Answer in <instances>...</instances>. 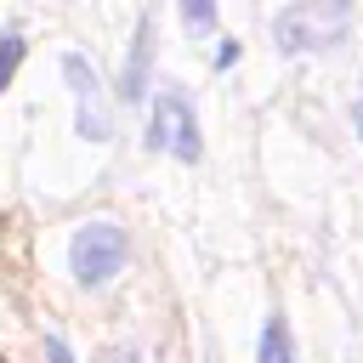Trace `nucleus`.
Returning <instances> with one entry per match:
<instances>
[{
	"label": "nucleus",
	"mask_w": 363,
	"mask_h": 363,
	"mask_svg": "<svg viewBox=\"0 0 363 363\" xmlns=\"http://www.w3.org/2000/svg\"><path fill=\"white\" fill-rule=\"evenodd\" d=\"M62 267L79 289H108L130 267V233L113 216H85V221H74V233L62 244Z\"/></svg>",
	"instance_id": "nucleus-1"
},
{
	"label": "nucleus",
	"mask_w": 363,
	"mask_h": 363,
	"mask_svg": "<svg viewBox=\"0 0 363 363\" xmlns=\"http://www.w3.org/2000/svg\"><path fill=\"white\" fill-rule=\"evenodd\" d=\"M147 147L170 153L182 164L204 159V125H199V108H193L187 85H176V79L153 85V96H147Z\"/></svg>",
	"instance_id": "nucleus-2"
},
{
	"label": "nucleus",
	"mask_w": 363,
	"mask_h": 363,
	"mask_svg": "<svg viewBox=\"0 0 363 363\" xmlns=\"http://www.w3.org/2000/svg\"><path fill=\"white\" fill-rule=\"evenodd\" d=\"M57 68H62V85L74 96V130H79V142H91V147L113 142V96L102 85V74L91 68V57L85 51H62Z\"/></svg>",
	"instance_id": "nucleus-3"
},
{
	"label": "nucleus",
	"mask_w": 363,
	"mask_h": 363,
	"mask_svg": "<svg viewBox=\"0 0 363 363\" xmlns=\"http://www.w3.org/2000/svg\"><path fill=\"white\" fill-rule=\"evenodd\" d=\"M346 34L340 23V6L335 0H295L272 17V45L284 57H306V51H329L335 40Z\"/></svg>",
	"instance_id": "nucleus-4"
},
{
	"label": "nucleus",
	"mask_w": 363,
	"mask_h": 363,
	"mask_svg": "<svg viewBox=\"0 0 363 363\" xmlns=\"http://www.w3.org/2000/svg\"><path fill=\"white\" fill-rule=\"evenodd\" d=\"M153 57H159V28H153V11H142L136 28H130L119 79H113V102H119V108H142V102L153 96Z\"/></svg>",
	"instance_id": "nucleus-5"
},
{
	"label": "nucleus",
	"mask_w": 363,
	"mask_h": 363,
	"mask_svg": "<svg viewBox=\"0 0 363 363\" xmlns=\"http://www.w3.org/2000/svg\"><path fill=\"white\" fill-rule=\"evenodd\" d=\"M255 363H295V340H289V323H284V312H267V323H261V340H255Z\"/></svg>",
	"instance_id": "nucleus-6"
},
{
	"label": "nucleus",
	"mask_w": 363,
	"mask_h": 363,
	"mask_svg": "<svg viewBox=\"0 0 363 363\" xmlns=\"http://www.w3.org/2000/svg\"><path fill=\"white\" fill-rule=\"evenodd\" d=\"M23 57H28V34H23L17 23H6V28H0V96L11 91V79H17Z\"/></svg>",
	"instance_id": "nucleus-7"
},
{
	"label": "nucleus",
	"mask_w": 363,
	"mask_h": 363,
	"mask_svg": "<svg viewBox=\"0 0 363 363\" xmlns=\"http://www.w3.org/2000/svg\"><path fill=\"white\" fill-rule=\"evenodd\" d=\"M216 6L221 0H176V17H182L187 34H210L216 28Z\"/></svg>",
	"instance_id": "nucleus-8"
},
{
	"label": "nucleus",
	"mask_w": 363,
	"mask_h": 363,
	"mask_svg": "<svg viewBox=\"0 0 363 363\" xmlns=\"http://www.w3.org/2000/svg\"><path fill=\"white\" fill-rule=\"evenodd\" d=\"M238 57H244V45H238V40L227 34V40H216V57H210V62H216V74H227V68H233Z\"/></svg>",
	"instance_id": "nucleus-9"
},
{
	"label": "nucleus",
	"mask_w": 363,
	"mask_h": 363,
	"mask_svg": "<svg viewBox=\"0 0 363 363\" xmlns=\"http://www.w3.org/2000/svg\"><path fill=\"white\" fill-rule=\"evenodd\" d=\"M45 363H74V352H68L62 335H45Z\"/></svg>",
	"instance_id": "nucleus-10"
},
{
	"label": "nucleus",
	"mask_w": 363,
	"mask_h": 363,
	"mask_svg": "<svg viewBox=\"0 0 363 363\" xmlns=\"http://www.w3.org/2000/svg\"><path fill=\"white\" fill-rule=\"evenodd\" d=\"M102 363H142V352H136V346H113Z\"/></svg>",
	"instance_id": "nucleus-11"
},
{
	"label": "nucleus",
	"mask_w": 363,
	"mask_h": 363,
	"mask_svg": "<svg viewBox=\"0 0 363 363\" xmlns=\"http://www.w3.org/2000/svg\"><path fill=\"white\" fill-rule=\"evenodd\" d=\"M352 125H357V136H363V96H357V108H352Z\"/></svg>",
	"instance_id": "nucleus-12"
},
{
	"label": "nucleus",
	"mask_w": 363,
	"mask_h": 363,
	"mask_svg": "<svg viewBox=\"0 0 363 363\" xmlns=\"http://www.w3.org/2000/svg\"><path fill=\"white\" fill-rule=\"evenodd\" d=\"M335 6H340V11H346V6H352V0H335Z\"/></svg>",
	"instance_id": "nucleus-13"
}]
</instances>
